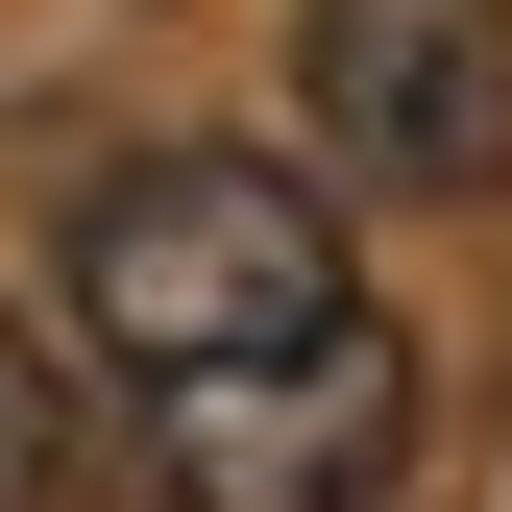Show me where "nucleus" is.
I'll return each instance as SVG.
<instances>
[{"instance_id": "nucleus-4", "label": "nucleus", "mask_w": 512, "mask_h": 512, "mask_svg": "<svg viewBox=\"0 0 512 512\" xmlns=\"http://www.w3.org/2000/svg\"><path fill=\"white\" fill-rule=\"evenodd\" d=\"M49 488H74V391H49V342L0 317V512H49Z\"/></svg>"}, {"instance_id": "nucleus-1", "label": "nucleus", "mask_w": 512, "mask_h": 512, "mask_svg": "<svg viewBox=\"0 0 512 512\" xmlns=\"http://www.w3.org/2000/svg\"><path fill=\"white\" fill-rule=\"evenodd\" d=\"M366 269H342V196L269 147H147L74 196V342L122 391H196V366H269V342H342Z\"/></svg>"}, {"instance_id": "nucleus-2", "label": "nucleus", "mask_w": 512, "mask_h": 512, "mask_svg": "<svg viewBox=\"0 0 512 512\" xmlns=\"http://www.w3.org/2000/svg\"><path fill=\"white\" fill-rule=\"evenodd\" d=\"M342 196H512V0H293Z\"/></svg>"}, {"instance_id": "nucleus-3", "label": "nucleus", "mask_w": 512, "mask_h": 512, "mask_svg": "<svg viewBox=\"0 0 512 512\" xmlns=\"http://www.w3.org/2000/svg\"><path fill=\"white\" fill-rule=\"evenodd\" d=\"M147 464H171V512H366L415 464V342L342 317V342L196 366V391H147Z\"/></svg>"}]
</instances>
